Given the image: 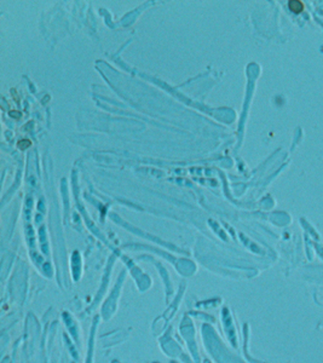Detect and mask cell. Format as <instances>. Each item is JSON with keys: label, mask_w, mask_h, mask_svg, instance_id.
I'll return each mask as SVG.
<instances>
[{"label": "cell", "mask_w": 323, "mask_h": 363, "mask_svg": "<svg viewBox=\"0 0 323 363\" xmlns=\"http://www.w3.org/2000/svg\"><path fill=\"white\" fill-rule=\"evenodd\" d=\"M288 6H290V11H293L295 13H302V10H304V4L300 0H290Z\"/></svg>", "instance_id": "cell-1"}, {"label": "cell", "mask_w": 323, "mask_h": 363, "mask_svg": "<svg viewBox=\"0 0 323 363\" xmlns=\"http://www.w3.org/2000/svg\"><path fill=\"white\" fill-rule=\"evenodd\" d=\"M30 145V142L27 140H21V142H18V147L21 149H26L27 147H29Z\"/></svg>", "instance_id": "cell-2"}]
</instances>
